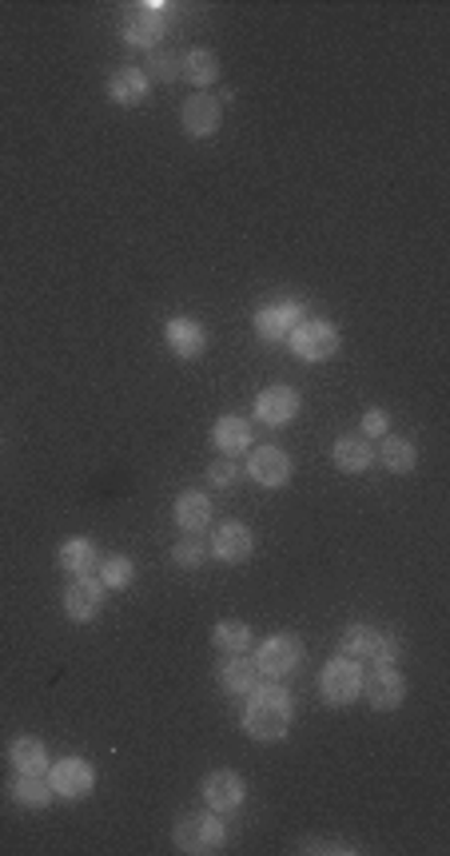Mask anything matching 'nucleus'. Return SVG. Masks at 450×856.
Instances as JSON below:
<instances>
[{
  "instance_id": "nucleus-23",
  "label": "nucleus",
  "mask_w": 450,
  "mask_h": 856,
  "mask_svg": "<svg viewBox=\"0 0 450 856\" xmlns=\"http://www.w3.org/2000/svg\"><path fill=\"white\" fill-rule=\"evenodd\" d=\"M220 685L228 693H235V697H247V693L259 685V666H255V658H247V653H231V658H223Z\"/></svg>"
},
{
  "instance_id": "nucleus-21",
  "label": "nucleus",
  "mask_w": 450,
  "mask_h": 856,
  "mask_svg": "<svg viewBox=\"0 0 450 856\" xmlns=\"http://www.w3.org/2000/svg\"><path fill=\"white\" fill-rule=\"evenodd\" d=\"M180 80L196 84V89H211L220 80V56L211 53V48H187L180 56Z\"/></svg>"
},
{
  "instance_id": "nucleus-7",
  "label": "nucleus",
  "mask_w": 450,
  "mask_h": 856,
  "mask_svg": "<svg viewBox=\"0 0 450 856\" xmlns=\"http://www.w3.org/2000/svg\"><path fill=\"white\" fill-rule=\"evenodd\" d=\"M45 780L48 789H53V797H60V801H84L96 789V768L84 757H65L48 765Z\"/></svg>"
},
{
  "instance_id": "nucleus-25",
  "label": "nucleus",
  "mask_w": 450,
  "mask_h": 856,
  "mask_svg": "<svg viewBox=\"0 0 450 856\" xmlns=\"http://www.w3.org/2000/svg\"><path fill=\"white\" fill-rule=\"evenodd\" d=\"M9 797L12 805H21L28 812H45L53 805V789H48L45 777H33V773H16L9 780Z\"/></svg>"
},
{
  "instance_id": "nucleus-14",
  "label": "nucleus",
  "mask_w": 450,
  "mask_h": 856,
  "mask_svg": "<svg viewBox=\"0 0 450 856\" xmlns=\"http://www.w3.org/2000/svg\"><path fill=\"white\" fill-rule=\"evenodd\" d=\"M243 801H247V785L235 768H216L204 777V805L211 812H235Z\"/></svg>"
},
{
  "instance_id": "nucleus-20",
  "label": "nucleus",
  "mask_w": 450,
  "mask_h": 856,
  "mask_svg": "<svg viewBox=\"0 0 450 856\" xmlns=\"http://www.w3.org/2000/svg\"><path fill=\"white\" fill-rule=\"evenodd\" d=\"M152 92V80L143 77V68H116L108 77V100L120 108H136Z\"/></svg>"
},
{
  "instance_id": "nucleus-15",
  "label": "nucleus",
  "mask_w": 450,
  "mask_h": 856,
  "mask_svg": "<svg viewBox=\"0 0 450 856\" xmlns=\"http://www.w3.org/2000/svg\"><path fill=\"white\" fill-rule=\"evenodd\" d=\"M299 391L296 386H267L255 395V418L264 423V427H287V423H296L299 415Z\"/></svg>"
},
{
  "instance_id": "nucleus-4",
  "label": "nucleus",
  "mask_w": 450,
  "mask_h": 856,
  "mask_svg": "<svg viewBox=\"0 0 450 856\" xmlns=\"http://www.w3.org/2000/svg\"><path fill=\"white\" fill-rule=\"evenodd\" d=\"M339 653L343 658H355V661H374V666H395L399 661V637L355 622V626L343 629Z\"/></svg>"
},
{
  "instance_id": "nucleus-2",
  "label": "nucleus",
  "mask_w": 450,
  "mask_h": 856,
  "mask_svg": "<svg viewBox=\"0 0 450 856\" xmlns=\"http://www.w3.org/2000/svg\"><path fill=\"white\" fill-rule=\"evenodd\" d=\"M172 845L184 856H211L228 845V824L223 812H187L172 829Z\"/></svg>"
},
{
  "instance_id": "nucleus-22",
  "label": "nucleus",
  "mask_w": 450,
  "mask_h": 856,
  "mask_svg": "<svg viewBox=\"0 0 450 856\" xmlns=\"http://www.w3.org/2000/svg\"><path fill=\"white\" fill-rule=\"evenodd\" d=\"M331 462H335L343 474H362L374 462L371 439H362V435H343V439H335V447H331Z\"/></svg>"
},
{
  "instance_id": "nucleus-6",
  "label": "nucleus",
  "mask_w": 450,
  "mask_h": 856,
  "mask_svg": "<svg viewBox=\"0 0 450 856\" xmlns=\"http://www.w3.org/2000/svg\"><path fill=\"white\" fill-rule=\"evenodd\" d=\"M287 343H291V355H296V359L327 362L339 355V327L327 323V319H303V323L287 335Z\"/></svg>"
},
{
  "instance_id": "nucleus-24",
  "label": "nucleus",
  "mask_w": 450,
  "mask_h": 856,
  "mask_svg": "<svg viewBox=\"0 0 450 856\" xmlns=\"http://www.w3.org/2000/svg\"><path fill=\"white\" fill-rule=\"evenodd\" d=\"M9 765L16 768V773H33V777H45L48 773V749L41 737H16L9 745Z\"/></svg>"
},
{
  "instance_id": "nucleus-33",
  "label": "nucleus",
  "mask_w": 450,
  "mask_h": 856,
  "mask_svg": "<svg viewBox=\"0 0 450 856\" xmlns=\"http://www.w3.org/2000/svg\"><path fill=\"white\" fill-rule=\"evenodd\" d=\"M359 430H362V439H383L386 430H391V415H386V410H379V406H371V410L362 415Z\"/></svg>"
},
{
  "instance_id": "nucleus-17",
  "label": "nucleus",
  "mask_w": 450,
  "mask_h": 856,
  "mask_svg": "<svg viewBox=\"0 0 450 856\" xmlns=\"http://www.w3.org/2000/svg\"><path fill=\"white\" fill-rule=\"evenodd\" d=\"M164 343L172 347V355H180V359H199V355L208 351V331H204V323H196V319L176 315L164 323Z\"/></svg>"
},
{
  "instance_id": "nucleus-31",
  "label": "nucleus",
  "mask_w": 450,
  "mask_h": 856,
  "mask_svg": "<svg viewBox=\"0 0 450 856\" xmlns=\"http://www.w3.org/2000/svg\"><path fill=\"white\" fill-rule=\"evenodd\" d=\"M204 558H208V550H204L199 534H184V539L172 546V562H176L180 570H199V566H204Z\"/></svg>"
},
{
  "instance_id": "nucleus-10",
  "label": "nucleus",
  "mask_w": 450,
  "mask_h": 856,
  "mask_svg": "<svg viewBox=\"0 0 450 856\" xmlns=\"http://www.w3.org/2000/svg\"><path fill=\"white\" fill-rule=\"evenodd\" d=\"M247 478L255 486H264V490H284L291 483V454L284 447H275V442L252 447L247 451Z\"/></svg>"
},
{
  "instance_id": "nucleus-18",
  "label": "nucleus",
  "mask_w": 450,
  "mask_h": 856,
  "mask_svg": "<svg viewBox=\"0 0 450 856\" xmlns=\"http://www.w3.org/2000/svg\"><path fill=\"white\" fill-rule=\"evenodd\" d=\"M211 442H216V451H220L223 459H240V454L252 451L255 430H252V423H247V418L220 415V418H216V427H211Z\"/></svg>"
},
{
  "instance_id": "nucleus-26",
  "label": "nucleus",
  "mask_w": 450,
  "mask_h": 856,
  "mask_svg": "<svg viewBox=\"0 0 450 856\" xmlns=\"http://www.w3.org/2000/svg\"><path fill=\"white\" fill-rule=\"evenodd\" d=\"M56 562H60V570L84 578V574H96L100 550H96V542H92V539H68L65 546L56 550Z\"/></svg>"
},
{
  "instance_id": "nucleus-30",
  "label": "nucleus",
  "mask_w": 450,
  "mask_h": 856,
  "mask_svg": "<svg viewBox=\"0 0 450 856\" xmlns=\"http://www.w3.org/2000/svg\"><path fill=\"white\" fill-rule=\"evenodd\" d=\"M143 77L164 80V84H176L180 80V56L168 53V48H152V53H148V65H143Z\"/></svg>"
},
{
  "instance_id": "nucleus-16",
  "label": "nucleus",
  "mask_w": 450,
  "mask_h": 856,
  "mask_svg": "<svg viewBox=\"0 0 450 856\" xmlns=\"http://www.w3.org/2000/svg\"><path fill=\"white\" fill-rule=\"evenodd\" d=\"M252 550H255L252 530L243 527V522H235V518L216 527V534H211V558H220L223 566H243V562L252 558Z\"/></svg>"
},
{
  "instance_id": "nucleus-8",
  "label": "nucleus",
  "mask_w": 450,
  "mask_h": 856,
  "mask_svg": "<svg viewBox=\"0 0 450 856\" xmlns=\"http://www.w3.org/2000/svg\"><path fill=\"white\" fill-rule=\"evenodd\" d=\"M255 666H259V678H287L303 666V637L296 634H272L259 641V653H255Z\"/></svg>"
},
{
  "instance_id": "nucleus-19",
  "label": "nucleus",
  "mask_w": 450,
  "mask_h": 856,
  "mask_svg": "<svg viewBox=\"0 0 450 856\" xmlns=\"http://www.w3.org/2000/svg\"><path fill=\"white\" fill-rule=\"evenodd\" d=\"M176 527L184 530V534H204V530L211 527V514H216V506H211V498L204 495V490H184V495L176 498Z\"/></svg>"
},
{
  "instance_id": "nucleus-9",
  "label": "nucleus",
  "mask_w": 450,
  "mask_h": 856,
  "mask_svg": "<svg viewBox=\"0 0 450 856\" xmlns=\"http://www.w3.org/2000/svg\"><path fill=\"white\" fill-rule=\"evenodd\" d=\"M362 697L379 714H395L406 702V678L399 666H371V673H362Z\"/></svg>"
},
{
  "instance_id": "nucleus-1",
  "label": "nucleus",
  "mask_w": 450,
  "mask_h": 856,
  "mask_svg": "<svg viewBox=\"0 0 450 856\" xmlns=\"http://www.w3.org/2000/svg\"><path fill=\"white\" fill-rule=\"evenodd\" d=\"M243 733L259 741V745H275V741H284L291 733V725H296V702H291V693L279 690V685H255L247 693V705H243Z\"/></svg>"
},
{
  "instance_id": "nucleus-34",
  "label": "nucleus",
  "mask_w": 450,
  "mask_h": 856,
  "mask_svg": "<svg viewBox=\"0 0 450 856\" xmlns=\"http://www.w3.org/2000/svg\"><path fill=\"white\" fill-rule=\"evenodd\" d=\"M299 853H343V856H351L359 853L355 845H335V841H303L299 845Z\"/></svg>"
},
{
  "instance_id": "nucleus-27",
  "label": "nucleus",
  "mask_w": 450,
  "mask_h": 856,
  "mask_svg": "<svg viewBox=\"0 0 450 856\" xmlns=\"http://www.w3.org/2000/svg\"><path fill=\"white\" fill-rule=\"evenodd\" d=\"M211 646L220 649L223 658H231V653H247V649L255 646V634L247 622L223 617V622H216V629H211Z\"/></svg>"
},
{
  "instance_id": "nucleus-5",
  "label": "nucleus",
  "mask_w": 450,
  "mask_h": 856,
  "mask_svg": "<svg viewBox=\"0 0 450 856\" xmlns=\"http://www.w3.org/2000/svg\"><path fill=\"white\" fill-rule=\"evenodd\" d=\"M319 697H323L327 705L359 702L362 697V661L335 653V658L323 666V673H319Z\"/></svg>"
},
{
  "instance_id": "nucleus-28",
  "label": "nucleus",
  "mask_w": 450,
  "mask_h": 856,
  "mask_svg": "<svg viewBox=\"0 0 450 856\" xmlns=\"http://www.w3.org/2000/svg\"><path fill=\"white\" fill-rule=\"evenodd\" d=\"M379 459H383V466L391 474H411L418 466L415 442L403 439V435H383V451H379Z\"/></svg>"
},
{
  "instance_id": "nucleus-32",
  "label": "nucleus",
  "mask_w": 450,
  "mask_h": 856,
  "mask_svg": "<svg viewBox=\"0 0 450 856\" xmlns=\"http://www.w3.org/2000/svg\"><path fill=\"white\" fill-rule=\"evenodd\" d=\"M208 483L216 486V490H228V486H235V483H240V462L223 459V454H220V462H211V466H208Z\"/></svg>"
},
{
  "instance_id": "nucleus-3",
  "label": "nucleus",
  "mask_w": 450,
  "mask_h": 856,
  "mask_svg": "<svg viewBox=\"0 0 450 856\" xmlns=\"http://www.w3.org/2000/svg\"><path fill=\"white\" fill-rule=\"evenodd\" d=\"M172 28V4H164V0H140V4H132L128 9V16H124V45H132V48H148L152 53L160 41H164V33Z\"/></svg>"
},
{
  "instance_id": "nucleus-11",
  "label": "nucleus",
  "mask_w": 450,
  "mask_h": 856,
  "mask_svg": "<svg viewBox=\"0 0 450 856\" xmlns=\"http://www.w3.org/2000/svg\"><path fill=\"white\" fill-rule=\"evenodd\" d=\"M180 124L192 140H211L223 128V100H216L211 92L187 96L184 108H180Z\"/></svg>"
},
{
  "instance_id": "nucleus-13",
  "label": "nucleus",
  "mask_w": 450,
  "mask_h": 856,
  "mask_svg": "<svg viewBox=\"0 0 450 856\" xmlns=\"http://www.w3.org/2000/svg\"><path fill=\"white\" fill-rule=\"evenodd\" d=\"M104 598H108V590H104V582H100L96 574H84V578H77V582L65 590V614L68 622H77V626H84V622H92V617L104 610Z\"/></svg>"
},
{
  "instance_id": "nucleus-29",
  "label": "nucleus",
  "mask_w": 450,
  "mask_h": 856,
  "mask_svg": "<svg viewBox=\"0 0 450 856\" xmlns=\"http://www.w3.org/2000/svg\"><path fill=\"white\" fill-rule=\"evenodd\" d=\"M100 570V582H104V590H128L136 578V562L128 558V554H112V558H104L96 566Z\"/></svg>"
},
{
  "instance_id": "nucleus-12",
  "label": "nucleus",
  "mask_w": 450,
  "mask_h": 856,
  "mask_svg": "<svg viewBox=\"0 0 450 856\" xmlns=\"http://www.w3.org/2000/svg\"><path fill=\"white\" fill-rule=\"evenodd\" d=\"M299 323H303V303H299V299H275V303L255 311V335L264 343L287 339Z\"/></svg>"
}]
</instances>
